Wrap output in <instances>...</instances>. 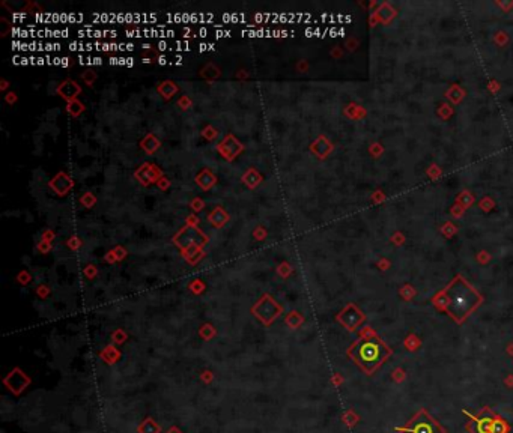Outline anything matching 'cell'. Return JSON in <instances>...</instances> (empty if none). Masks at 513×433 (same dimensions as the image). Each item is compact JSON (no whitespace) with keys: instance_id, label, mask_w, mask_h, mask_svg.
I'll return each mask as SVG.
<instances>
[{"instance_id":"1","label":"cell","mask_w":513,"mask_h":433,"mask_svg":"<svg viewBox=\"0 0 513 433\" xmlns=\"http://www.w3.org/2000/svg\"><path fill=\"white\" fill-rule=\"evenodd\" d=\"M482 297L462 277L456 279L439 295V307L457 323H462L480 305Z\"/></svg>"},{"instance_id":"2","label":"cell","mask_w":513,"mask_h":433,"mask_svg":"<svg viewBox=\"0 0 513 433\" xmlns=\"http://www.w3.org/2000/svg\"><path fill=\"white\" fill-rule=\"evenodd\" d=\"M390 355L392 351L378 337H363L349 351V357L367 375H374Z\"/></svg>"},{"instance_id":"3","label":"cell","mask_w":513,"mask_h":433,"mask_svg":"<svg viewBox=\"0 0 513 433\" xmlns=\"http://www.w3.org/2000/svg\"><path fill=\"white\" fill-rule=\"evenodd\" d=\"M467 430L470 433H509L510 426L491 408H483L479 414L471 417Z\"/></svg>"},{"instance_id":"4","label":"cell","mask_w":513,"mask_h":433,"mask_svg":"<svg viewBox=\"0 0 513 433\" xmlns=\"http://www.w3.org/2000/svg\"><path fill=\"white\" fill-rule=\"evenodd\" d=\"M397 433H446V429L426 409H420L403 427H396Z\"/></svg>"},{"instance_id":"5","label":"cell","mask_w":513,"mask_h":433,"mask_svg":"<svg viewBox=\"0 0 513 433\" xmlns=\"http://www.w3.org/2000/svg\"><path fill=\"white\" fill-rule=\"evenodd\" d=\"M221 20H223V21H232V23H237V21L245 23L242 14H241V15H237V14H223V15H221Z\"/></svg>"},{"instance_id":"6","label":"cell","mask_w":513,"mask_h":433,"mask_svg":"<svg viewBox=\"0 0 513 433\" xmlns=\"http://www.w3.org/2000/svg\"><path fill=\"white\" fill-rule=\"evenodd\" d=\"M216 37H218V38H223V37H231V30H217V33H216Z\"/></svg>"},{"instance_id":"7","label":"cell","mask_w":513,"mask_h":433,"mask_svg":"<svg viewBox=\"0 0 513 433\" xmlns=\"http://www.w3.org/2000/svg\"><path fill=\"white\" fill-rule=\"evenodd\" d=\"M199 50H200V51H205V50H214V44H200V45H199Z\"/></svg>"},{"instance_id":"8","label":"cell","mask_w":513,"mask_h":433,"mask_svg":"<svg viewBox=\"0 0 513 433\" xmlns=\"http://www.w3.org/2000/svg\"><path fill=\"white\" fill-rule=\"evenodd\" d=\"M158 48H160V50H167L169 48V44L167 42H164V41H161V42H158V45H157ZM170 50V48H169Z\"/></svg>"},{"instance_id":"9","label":"cell","mask_w":513,"mask_h":433,"mask_svg":"<svg viewBox=\"0 0 513 433\" xmlns=\"http://www.w3.org/2000/svg\"><path fill=\"white\" fill-rule=\"evenodd\" d=\"M158 63H160V65H166V63H167V59H166L164 56H161L160 59H158Z\"/></svg>"},{"instance_id":"10","label":"cell","mask_w":513,"mask_h":433,"mask_svg":"<svg viewBox=\"0 0 513 433\" xmlns=\"http://www.w3.org/2000/svg\"><path fill=\"white\" fill-rule=\"evenodd\" d=\"M60 65H62V66H68V59H66V57H63V59L60 60Z\"/></svg>"}]
</instances>
